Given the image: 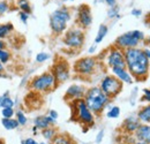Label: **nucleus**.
Segmentation results:
<instances>
[{"label":"nucleus","mask_w":150,"mask_h":144,"mask_svg":"<svg viewBox=\"0 0 150 144\" xmlns=\"http://www.w3.org/2000/svg\"><path fill=\"white\" fill-rule=\"evenodd\" d=\"M13 31H14V25L11 22L0 23V39H5L11 36Z\"/></svg>","instance_id":"obj_18"},{"label":"nucleus","mask_w":150,"mask_h":144,"mask_svg":"<svg viewBox=\"0 0 150 144\" xmlns=\"http://www.w3.org/2000/svg\"><path fill=\"white\" fill-rule=\"evenodd\" d=\"M126 69L129 72L133 80L144 81L149 73V59L144 50L139 47L127 49L124 51Z\"/></svg>","instance_id":"obj_1"},{"label":"nucleus","mask_w":150,"mask_h":144,"mask_svg":"<svg viewBox=\"0 0 150 144\" xmlns=\"http://www.w3.org/2000/svg\"><path fill=\"white\" fill-rule=\"evenodd\" d=\"M15 119H16L19 126H25L27 122H28V119H27L25 114L22 111H16L15 112Z\"/></svg>","instance_id":"obj_27"},{"label":"nucleus","mask_w":150,"mask_h":144,"mask_svg":"<svg viewBox=\"0 0 150 144\" xmlns=\"http://www.w3.org/2000/svg\"><path fill=\"white\" fill-rule=\"evenodd\" d=\"M134 144H148V143H144V142H140V141H139V142H135Z\"/></svg>","instance_id":"obj_46"},{"label":"nucleus","mask_w":150,"mask_h":144,"mask_svg":"<svg viewBox=\"0 0 150 144\" xmlns=\"http://www.w3.org/2000/svg\"><path fill=\"white\" fill-rule=\"evenodd\" d=\"M11 58H12V54H11V52H9L7 49L0 50V62H1L2 65L8 64L9 60H11Z\"/></svg>","instance_id":"obj_26"},{"label":"nucleus","mask_w":150,"mask_h":144,"mask_svg":"<svg viewBox=\"0 0 150 144\" xmlns=\"http://www.w3.org/2000/svg\"><path fill=\"white\" fill-rule=\"evenodd\" d=\"M49 116H50L51 119H53L54 121H57V119H58V112L54 111V109H51V111L49 112Z\"/></svg>","instance_id":"obj_35"},{"label":"nucleus","mask_w":150,"mask_h":144,"mask_svg":"<svg viewBox=\"0 0 150 144\" xmlns=\"http://www.w3.org/2000/svg\"><path fill=\"white\" fill-rule=\"evenodd\" d=\"M83 100L88 108L94 113V115H100L111 99L100 90L99 87H93L87 89Z\"/></svg>","instance_id":"obj_2"},{"label":"nucleus","mask_w":150,"mask_h":144,"mask_svg":"<svg viewBox=\"0 0 150 144\" xmlns=\"http://www.w3.org/2000/svg\"><path fill=\"white\" fill-rule=\"evenodd\" d=\"M0 144H6V142H5L4 138H0Z\"/></svg>","instance_id":"obj_45"},{"label":"nucleus","mask_w":150,"mask_h":144,"mask_svg":"<svg viewBox=\"0 0 150 144\" xmlns=\"http://www.w3.org/2000/svg\"><path fill=\"white\" fill-rule=\"evenodd\" d=\"M51 144H74L73 140L65 134H57L51 141Z\"/></svg>","instance_id":"obj_21"},{"label":"nucleus","mask_w":150,"mask_h":144,"mask_svg":"<svg viewBox=\"0 0 150 144\" xmlns=\"http://www.w3.org/2000/svg\"><path fill=\"white\" fill-rule=\"evenodd\" d=\"M86 91L87 89L83 87V85H80V84H72L64 96V99L68 103H72L74 100L77 99H83L84 95H86Z\"/></svg>","instance_id":"obj_13"},{"label":"nucleus","mask_w":150,"mask_h":144,"mask_svg":"<svg viewBox=\"0 0 150 144\" xmlns=\"http://www.w3.org/2000/svg\"><path fill=\"white\" fill-rule=\"evenodd\" d=\"M24 144H40L38 143L36 140H34V138H31V137H29V138H25L24 141H22Z\"/></svg>","instance_id":"obj_36"},{"label":"nucleus","mask_w":150,"mask_h":144,"mask_svg":"<svg viewBox=\"0 0 150 144\" xmlns=\"http://www.w3.org/2000/svg\"><path fill=\"white\" fill-rule=\"evenodd\" d=\"M0 77H4V76H2V75H0Z\"/></svg>","instance_id":"obj_50"},{"label":"nucleus","mask_w":150,"mask_h":144,"mask_svg":"<svg viewBox=\"0 0 150 144\" xmlns=\"http://www.w3.org/2000/svg\"><path fill=\"white\" fill-rule=\"evenodd\" d=\"M141 122L139 121L137 118H134V116H129L127 118L124 122H122V129L126 131V133H135L136 129L140 127Z\"/></svg>","instance_id":"obj_17"},{"label":"nucleus","mask_w":150,"mask_h":144,"mask_svg":"<svg viewBox=\"0 0 150 144\" xmlns=\"http://www.w3.org/2000/svg\"><path fill=\"white\" fill-rule=\"evenodd\" d=\"M29 87L34 92L44 93V92H50L53 89H56L58 87V83H57L53 74L51 72H46L34 77L30 81Z\"/></svg>","instance_id":"obj_5"},{"label":"nucleus","mask_w":150,"mask_h":144,"mask_svg":"<svg viewBox=\"0 0 150 144\" xmlns=\"http://www.w3.org/2000/svg\"><path fill=\"white\" fill-rule=\"evenodd\" d=\"M122 85H124V83L120 80H118L114 75H106L100 81L99 88L110 99H112L121 92Z\"/></svg>","instance_id":"obj_9"},{"label":"nucleus","mask_w":150,"mask_h":144,"mask_svg":"<svg viewBox=\"0 0 150 144\" xmlns=\"http://www.w3.org/2000/svg\"><path fill=\"white\" fill-rule=\"evenodd\" d=\"M1 114H2V118H6V119H11V118H14L15 116V111L14 108H1Z\"/></svg>","instance_id":"obj_29"},{"label":"nucleus","mask_w":150,"mask_h":144,"mask_svg":"<svg viewBox=\"0 0 150 144\" xmlns=\"http://www.w3.org/2000/svg\"><path fill=\"white\" fill-rule=\"evenodd\" d=\"M51 73L53 74L57 83L59 85L60 83H64L69 78V76H71V66L67 62V60L60 58L59 60H57L56 62L53 64Z\"/></svg>","instance_id":"obj_10"},{"label":"nucleus","mask_w":150,"mask_h":144,"mask_svg":"<svg viewBox=\"0 0 150 144\" xmlns=\"http://www.w3.org/2000/svg\"><path fill=\"white\" fill-rule=\"evenodd\" d=\"M71 18H72L71 11L66 6H62L56 9L54 12H52V14L50 15V28L52 32L56 36L64 34L67 29V23L71 21Z\"/></svg>","instance_id":"obj_3"},{"label":"nucleus","mask_w":150,"mask_h":144,"mask_svg":"<svg viewBox=\"0 0 150 144\" xmlns=\"http://www.w3.org/2000/svg\"><path fill=\"white\" fill-rule=\"evenodd\" d=\"M134 134H135V137L137 138V141L150 144V126L141 124Z\"/></svg>","instance_id":"obj_15"},{"label":"nucleus","mask_w":150,"mask_h":144,"mask_svg":"<svg viewBox=\"0 0 150 144\" xmlns=\"http://www.w3.org/2000/svg\"><path fill=\"white\" fill-rule=\"evenodd\" d=\"M144 34L140 30H132L128 32H125L122 35L118 37L114 42V46L121 49L122 51L127 50V49H133V47H137V45L140 44V42L144 40Z\"/></svg>","instance_id":"obj_6"},{"label":"nucleus","mask_w":150,"mask_h":144,"mask_svg":"<svg viewBox=\"0 0 150 144\" xmlns=\"http://www.w3.org/2000/svg\"><path fill=\"white\" fill-rule=\"evenodd\" d=\"M1 125L6 130H14V129H18L20 127L15 118H11V119L2 118L1 119Z\"/></svg>","instance_id":"obj_20"},{"label":"nucleus","mask_w":150,"mask_h":144,"mask_svg":"<svg viewBox=\"0 0 150 144\" xmlns=\"http://www.w3.org/2000/svg\"><path fill=\"white\" fill-rule=\"evenodd\" d=\"M108 31H109L108 25H105V24H100L99 25L98 31H97V35H96V38H95V45H98L99 43L103 42V39L108 35Z\"/></svg>","instance_id":"obj_22"},{"label":"nucleus","mask_w":150,"mask_h":144,"mask_svg":"<svg viewBox=\"0 0 150 144\" xmlns=\"http://www.w3.org/2000/svg\"><path fill=\"white\" fill-rule=\"evenodd\" d=\"M0 104H1V96H0Z\"/></svg>","instance_id":"obj_48"},{"label":"nucleus","mask_w":150,"mask_h":144,"mask_svg":"<svg viewBox=\"0 0 150 144\" xmlns=\"http://www.w3.org/2000/svg\"><path fill=\"white\" fill-rule=\"evenodd\" d=\"M21 144H24V143H23V142H21Z\"/></svg>","instance_id":"obj_51"},{"label":"nucleus","mask_w":150,"mask_h":144,"mask_svg":"<svg viewBox=\"0 0 150 144\" xmlns=\"http://www.w3.org/2000/svg\"><path fill=\"white\" fill-rule=\"evenodd\" d=\"M42 135H43V137H44L45 140H47V141H52L53 137L57 135V130L53 128V127H49V128L42 130Z\"/></svg>","instance_id":"obj_25"},{"label":"nucleus","mask_w":150,"mask_h":144,"mask_svg":"<svg viewBox=\"0 0 150 144\" xmlns=\"http://www.w3.org/2000/svg\"><path fill=\"white\" fill-rule=\"evenodd\" d=\"M141 14H142L141 9H133L132 11V15H134V16H140Z\"/></svg>","instance_id":"obj_39"},{"label":"nucleus","mask_w":150,"mask_h":144,"mask_svg":"<svg viewBox=\"0 0 150 144\" xmlns=\"http://www.w3.org/2000/svg\"><path fill=\"white\" fill-rule=\"evenodd\" d=\"M143 97H142V100H147L150 102V89H144L143 90Z\"/></svg>","instance_id":"obj_34"},{"label":"nucleus","mask_w":150,"mask_h":144,"mask_svg":"<svg viewBox=\"0 0 150 144\" xmlns=\"http://www.w3.org/2000/svg\"><path fill=\"white\" fill-rule=\"evenodd\" d=\"M18 7L20 8L21 12L27 13V14H31L33 9H31V5L28 0H18Z\"/></svg>","instance_id":"obj_24"},{"label":"nucleus","mask_w":150,"mask_h":144,"mask_svg":"<svg viewBox=\"0 0 150 144\" xmlns=\"http://www.w3.org/2000/svg\"><path fill=\"white\" fill-rule=\"evenodd\" d=\"M149 16H150V14H149Z\"/></svg>","instance_id":"obj_52"},{"label":"nucleus","mask_w":150,"mask_h":144,"mask_svg":"<svg viewBox=\"0 0 150 144\" xmlns=\"http://www.w3.org/2000/svg\"><path fill=\"white\" fill-rule=\"evenodd\" d=\"M56 124V121L53 119H51L49 115H38L35 118L34 120V125L37 129H46L49 127H53V125Z\"/></svg>","instance_id":"obj_16"},{"label":"nucleus","mask_w":150,"mask_h":144,"mask_svg":"<svg viewBox=\"0 0 150 144\" xmlns=\"http://www.w3.org/2000/svg\"><path fill=\"white\" fill-rule=\"evenodd\" d=\"M84 31L79 27H73L64 34L62 43L71 50H80L84 44Z\"/></svg>","instance_id":"obj_7"},{"label":"nucleus","mask_w":150,"mask_h":144,"mask_svg":"<svg viewBox=\"0 0 150 144\" xmlns=\"http://www.w3.org/2000/svg\"><path fill=\"white\" fill-rule=\"evenodd\" d=\"M148 23H149V27H150V16H149V21H148Z\"/></svg>","instance_id":"obj_47"},{"label":"nucleus","mask_w":150,"mask_h":144,"mask_svg":"<svg viewBox=\"0 0 150 144\" xmlns=\"http://www.w3.org/2000/svg\"><path fill=\"white\" fill-rule=\"evenodd\" d=\"M8 11H9V5H8V2L5 1V0H0V16L4 15V14H6Z\"/></svg>","instance_id":"obj_31"},{"label":"nucleus","mask_w":150,"mask_h":144,"mask_svg":"<svg viewBox=\"0 0 150 144\" xmlns=\"http://www.w3.org/2000/svg\"><path fill=\"white\" fill-rule=\"evenodd\" d=\"M144 42H146V44H148V45H150V37H148L147 39L144 38Z\"/></svg>","instance_id":"obj_44"},{"label":"nucleus","mask_w":150,"mask_h":144,"mask_svg":"<svg viewBox=\"0 0 150 144\" xmlns=\"http://www.w3.org/2000/svg\"><path fill=\"white\" fill-rule=\"evenodd\" d=\"M72 106V119L80 122L81 125L87 127L94 126L95 115L94 113L88 108L83 99H77L72 103H69Z\"/></svg>","instance_id":"obj_4"},{"label":"nucleus","mask_w":150,"mask_h":144,"mask_svg":"<svg viewBox=\"0 0 150 144\" xmlns=\"http://www.w3.org/2000/svg\"><path fill=\"white\" fill-rule=\"evenodd\" d=\"M50 59V54L45 53V52H39V53L36 55V61L42 64V62H45L46 60Z\"/></svg>","instance_id":"obj_30"},{"label":"nucleus","mask_w":150,"mask_h":144,"mask_svg":"<svg viewBox=\"0 0 150 144\" xmlns=\"http://www.w3.org/2000/svg\"><path fill=\"white\" fill-rule=\"evenodd\" d=\"M76 23H77V27L83 30L91 25L93 14H91V9L88 5L83 4V5L79 6L77 13H76Z\"/></svg>","instance_id":"obj_12"},{"label":"nucleus","mask_w":150,"mask_h":144,"mask_svg":"<svg viewBox=\"0 0 150 144\" xmlns=\"http://www.w3.org/2000/svg\"><path fill=\"white\" fill-rule=\"evenodd\" d=\"M0 75H2L4 77H6V74H5V65H2L0 62Z\"/></svg>","instance_id":"obj_40"},{"label":"nucleus","mask_w":150,"mask_h":144,"mask_svg":"<svg viewBox=\"0 0 150 144\" xmlns=\"http://www.w3.org/2000/svg\"><path fill=\"white\" fill-rule=\"evenodd\" d=\"M15 105V102L9 97V92L6 91L2 96H1V104H0V108H13Z\"/></svg>","instance_id":"obj_23"},{"label":"nucleus","mask_w":150,"mask_h":144,"mask_svg":"<svg viewBox=\"0 0 150 144\" xmlns=\"http://www.w3.org/2000/svg\"><path fill=\"white\" fill-rule=\"evenodd\" d=\"M96 46H97V45H95V44H94V46H91V47L89 49V53H94V51H95V49H96Z\"/></svg>","instance_id":"obj_42"},{"label":"nucleus","mask_w":150,"mask_h":144,"mask_svg":"<svg viewBox=\"0 0 150 144\" xmlns=\"http://www.w3.org/2000/svg\"><path fill=\"white\" fill-rule=\"evenodd\" d=\"M114 16H118V7L117 6L110 7V11H109V18H112Z\"/></svg>","instance_id":"obj_33"},{"label":"nucleus","mask_w":150,"mask_h":144,"mask_svg":"<svg viewBox=\"0 0 150 144\" xmlns=\"http://www.w3.org/2000/svg\"><path fill=\"white\" fill-rule=\"evenodd\" d=\"M6 46H7V44L5 43V40L0 39V50H5V49H6Z\"/></svg>","instance_id":"obj_41"},{"label":"nucleus","mask_w":150,"mask_h":144,"mask_svg":"<svg viewBox=\"0 0 150 144\" xmlns=\"http://www.w3.org/2000/svg\"><path fill=\"white\" fill-rule=\"evenodd\" d=\"M98 66V60L94 56H83L76 60L73 66V71L75 74L80 76H90L93 75Z\"/></svg>","instance_id":"obj_8"},{"label":"nucleus","mask_w":150,"mask_h":144,"mask_svg":"<svg viewBox=\"0 0 150 144\" xmlns=\"http://www.w3.org/2000/svg\"><path fill=\"white\" fill-rule=\"evenodd\" d=\"M111 72H112V75H114L122 83H128V84L133 83V77H132V75L126 68L115 67V68H111Z\"/></svg>","instance_id":"obj_14"},{"label":"nucleus","mask_w":150,"mask_h":144,"mask_svg":"<svg viewBox=\"0 0 150 144\" xmlns=\"http://www.w3.org/2000/svg\"><path fill=\"white\" fill-rule=\"evenodd\" d=\"M19 16H20L21 22H23V24H27V23H28V20H29V14L23 13V12H20Z\"/></svg>","instance_id":"obj_32"},{"label":"nucleus","mask_w":150,"mask_h":144,"mask_svg":"<svg viewBox=\"0 0 150 144\" xmlns=\"http://www.w3.org/2000/svg\"><path fill=\"white\" fill-rule=\"evenodd\" d=\"M103 137H104V130H100V131L98 133L97 137H96V142H97V143H100L102 140H103Z\"/></svg>","instance_id":"obj_37"},{"label":"nucleus","mask_w":150,"mask_h":144,"mask_svg":"<svg viewBox=\"0 0 150 144\" xmlns=\"http://www.w3.org/2000/svg\"><path fill=\"white\" fill-rule=\"evenodd\" d=\"M137 119L140 122L150 124V105L141 107V109L137 113Z\"/></svg>","instance_id":"obj_19"},{"label":"nucleus","mask_w":150,"mask_h":144,"mask_svg":"<svg viewBox=\"0 0 150 144\" xmlns=\"http://www.w3.org/2000/svg\"><path fill=\"white\" fill-rule=\"evenodd\" d=\"M144 52H146V54H147V56H148V59H149L150 61V50H144Z\"/></svg>","instance_id":"obj_43"},{"label":"nucleus","mask_w":150,"mask_h":144,"mask_svg":"<svg viewBox=\"0 0 150 144\" xmlns=\"http://www.w3.org/2000/svg\"><path fill=\"white\" fill-rule=\"evenodd\" d=\"M106 64L110 68H126V62H125V54L124 51L117 46H111L109 52H108V56H106Z\"/></svg>","instance_id":"obj_11"},{"label":"nucleus","mask_w":150,"mask_h":144,"mask_svg":"<svg viewBox=\"0 0 150 144\" xmlns=\"http://www.w3.org/2000/svg\"><path fill=\"white\" fill-rule=\"evenodd\" d=\"M67 1H73V0H67Z\"/></svg>","instance_id":"obj_49"},{"label":"nucleus","mask_w":150,"mask_h":144,"mask_svg":"<svg viewBox=\"0 0 150 144\" xmlns=\"http://www.w3.org/2000/svg\"><path fill=\"white\" fill-rule=\"evenodd\" d=\"M110 7H114L115 5H117V0H104Z\"/></svg>","instance_id":"obj_38"},{"label":"nucleus","mask_w":150,"mask_h":144,"mask_svg":"<svg viewBox=\"0 0 150 144\" xmlns=\"http://www.w3.org/2000/svg\"><path fill=\"white\" fill-rule=\"evenodd\" d=\"M119 115H120V108L118 106H112L106 113V116L109 119H117Z\"/></svg>","instance_id":"obj_28"}]
</instances>
